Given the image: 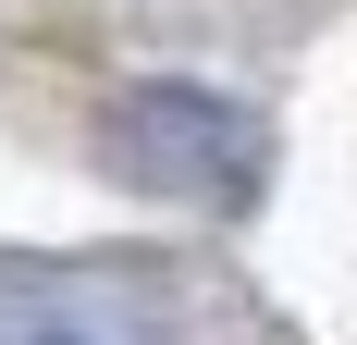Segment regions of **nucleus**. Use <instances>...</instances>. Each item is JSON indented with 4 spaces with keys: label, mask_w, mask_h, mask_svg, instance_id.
I'll return each instance as SVG.
<instances>
[{
    "label": "nucleus",
    "mask_w": 357,
    "mask_h": 345,
    "mask_svg": "<svg viewBox=\"0 0 357 345\" xmlns=\"http://www.w3.org/2000/svg\"><path fill=\"white\" fill-rule=\"evenodd\" d=\"M0 345H160V309L123 284H0Z\"/></svg>",
    "instance_id": "nucleus-2"
},
{
    "label": "nucleus",
    "mask_w": 357,
    "mask_h": 345,
    "mask_svg": "<svg viewBox=\"0 0 357 345\" xmlns=\"http://www.w3.org/2000/svg\"><path fill=\"white\" fill-rule=\"evenodd\" d=\"M111 172L148 185V198L247 210L259 172H271V148H259V124L234 99H210V87H123V99H111Z\"/></svg>",
    "instance_id": "nucleus-1"
}]
</instances>
